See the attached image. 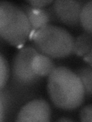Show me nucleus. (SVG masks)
Listing matches in <instances>:
<instances>
[{"label":"nucleus","instance_id":"f03ea898","mask_svg":"<svg viewBox=\"0 0 92 122\" xmlns=\"http://www.w3.org/2000/svg\"><path fill=\"white\" fill-rule=\"evenodd\" d=\"M34 47L52 59H62L72 53L75 38L68 30L55 25H47L30 37Z\"/></svg>","mask_w":92,"mask_h":122},{"label":"nucleus","instance_id":"1a4fd4ad","mask_svg":"<svg viewBox=\"0 0 92 122\" xmlns=\"http://www.w3.org/2000/svg\"><path fill=\"white\" fill-rule=\"evenodd\" d=\"M92 34L84 31L74 40L72 53L76 56H84L91 51L92 49Z\"/></svg>","mask_w":92,"mask_h":122},{"label":"nucleus","instance_id":"423d86ee","mask_svg":"<svg viewBox=\"0 0 92 122\" xmlns=\"http://www.w3.org/2000/svg\"><path fill=\"white\" fill-rule=\"evenodd\" d=\"M52 110L48 102L41 98L31 100L23 105L15 118L16 121L48 122L51 120Z\"/></svg>","mask_w":92,"mask_h":122},{"label":"nucleus","instance_id":"f8f14e48","mask_svg":"<svg viewBox=\"0 0 92 122\" xmlns=\"http://www.w3.org/2000/svg\"><path fill=\"white\" fill-rule=\"evenodd\" d=\"M5 88L0 90V121H5L6 110L13 102V95Z\"/></svg>","mask_w":92,"mask_h":122},{"label":"nucleus","instance_id":"4468645a","mask_svg":"<svg viewBox=\"0 0 92 122\" xmlns=\"http://www.w3.org/2000/svg\"><path fill=\"white\" fill-rule=\"evenodd\" d=\"M80 121L83 122H91L92 121V106L88 105L84 106L80 110L79 114Z\"/></svg>","mask_w":92,"mask_h":122},{"label":"nucleus","instance_id":"9d476101","mask_svg":"<svg viewBox=\"0 0 92 122\" xmlns=\"http://www.w3.org/2000/svg\"><path fill=\"white\" fill-rule=\"evenodd\" d=\"M80 24L84 31L92 34V1L85 2L80 14Z\"/></svg>","mask_w":92,"mask_h":122},{"label":"nucleus","instance_id":"2eb2a0df","mask_svg":"<svg viewBox=\"0 0 92 122\" xmlns=\"http://www.w3.org/2000/svg\"><path fill=\"white\" fill-rule=\"evenodd\" d=\"M53 2L54 1L52 0H32V1H27L26 2L32 7L42 9V8H46V6L50 5L53 3Z\"/></svg>","mask_w":92,"mask_h":122},{"label":"nucleus","instance_id":"ddd939ff","mask_svg":"<svg viewBox=\"0 0 92 122\" xmlns=\"http://www.w3.org/2000/svg\"><path fill=\"white\" fill-rule=\"evenodd\" d=\"M9 78V66L8 61L0 53V90L4 89Z\"/></svg>","mask_w":92,"mask_h":122},{"label":"nucleus","instance_id":"dca6fc26","mask_svg":"<svg viewBox=\"0 0 92 122\" xmlns=\"http://www.w3.org/2000/svg\"><path fill=\"white\" fill-rule=\"evenodd\" d=\"M91 54H92V51H90L88 53L84 56V60L86 61V63H88L89 65V66H92V62H91Z\"/></svg>","mask_w":92,"mask_h":122},{"label":"nucleus","instance_id":"f3484780","mask_svg":"<svg viewBox=\"0 0 92 122\" xmlns=\"http://www.w3.org/2000/svg\"><path fill=\"white\" fill-rule=\"evenodd\" d=\"M57 121H73L71 119H68V118H60L58 119Z\"/></svg>","mask_w":92,"mask_h":122},{"label":"nucleus","instance_id":"0eeeda50","mask_svg":"<svg viewBox=\"0 0 92 122\" xmlns=\"http://www.w3.org/2000/svg\"><path fill=\"white\" fill-rule=\"evenodd\" d=\"M19 7L25 12L29 21L32 28L30 37L38 29L48 25L51 21H55L52 12L51 7L38 9L27 4H21Z\"/></svg>","mask_w":92,"mask_h":122},{"label":"nucleus","instance_id":"9b49d317","mask_svg":"<svg viewBox=\"0 0 92 122\" xmlns=\"http://www.w3.org/2000/svg\"><path fill=\"white\" fill-rule=\"evenodd\" d=\"M76 75L78 76L81 81L84 91H85V96L91 98L92 94V69L91 66H84L77 70L74 71Z\"/></svg>","mask_w":92,"mask_h":122},{"label":"nucleus","instance_id":"f257e3e1","mask_svg":"<svg viewBox=\"0 0 92 122\" xmlns=\"http://www.w3.org/2000/svg\"><path fill=\"white\" fill-rule=\"evenodd\" d=\"M47 91L56 108L72 111L79 108L85 98V91L79 77L70 69L58 66L48 76Z\"/></svg>","mask_w":92,"mask_h":122},{"label":"nucleus","instance_id":"6e6552de","mask_svg":"<svg viewBox=\"0 0 92 122\" xmlns=\"http://www.w3.org/2000/svg\"><path fill=\"white\" fill-rule=\"evenodd\" d=\"M32 67L34 73L43 78L48 76L56 66L52 58L38 53L32 60Z\"/></svg>","mask_w":92,"mask_h":122},{"label":"nucleus","instance_id":"7ed1b4c3","mask_svg":"<svg viewBox=\"0 0 92 122\" xmlns=\"http://www.w3.org/2000/svg\"><path fill=\"white\" fill-rule=\"evenodd\" d=\"M31 25L24 11L16 4L0 2V37L12 46L21 47L30 38Z\"/></svg>","mask_w":92,"mask_h":122},{"label":"nucleus","instance_id":"a211bd4d","mask_svg":"<svg viewBox=\"0 0 92 122\" xmlns=\"http://www.w3.org/2000/svg\"><path fill=\"white\" fill-rule=\"evenodd\" d=\"M2 38H1V37H0V41H2Z\"/></svg>","mask_w":92,"mask_h":122},{"label":"nucleus","instance_id":"20e7f679","mask_svg":"<svg viewBox=\"0 0 92 122\" xmlns=\"http://www.w3.org/2000/svg\"><path fill=\"white\" fill-rule=\"evenodd\" d=\"M38 52L33 46L22 47L15 54L12 65L11 85L15 95H25L34 86L41 81V78L34 72L32 60Z\"/></svg>","mask_w":92,"mask_h":122},{"label":"nucleus","instance_id":"39448f33","mask_svg":"<svg viewBox=\"0 0 92 122\" xmlns=\"http://www.w3.org/2000/svg\"><path fill=\"white\" fill-rule=\"evenodd\" d=\"M85 2L78 0H56L51 6L55 21L69 27H78L80 14Z\"/></svg>","mask_w":92,"mask_h":122}]
</instances>
